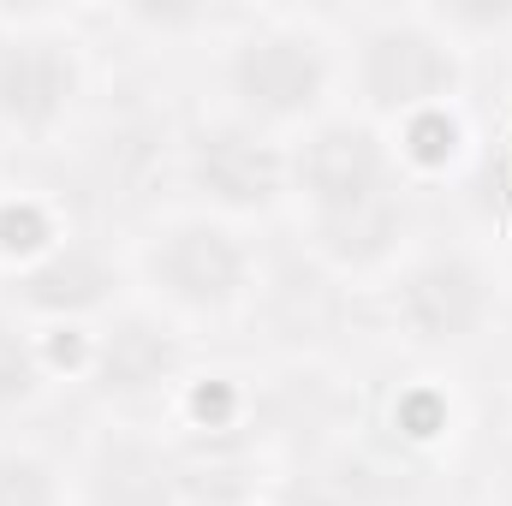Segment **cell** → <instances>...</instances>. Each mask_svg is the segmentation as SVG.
<instances>
[{"mask_svg": "<svg viewBox=\"0 0 512 506\" xmlns=\"http://www.w3.org/2000/svg\"><path fill=\"white\" fill-rule=\"evenodd\" d=\"M286 191L310 209V245L340 268H376L399 251L405 185L370 120L322 114L286 155Z\"/></svg>", "mask_w": 512, "mask_h": 506, "instance_id": "obj_1", "label": "cell"}, {"mask_svg": "<svg viewBox=\"0 0 512 506\" xmlns=\"http://www.w3.org/2000/svg\"><path fill=\"white\" fill-rule=\"evenodd\" d=\"M221 102L239 126H316L328 84H334V42L292 18V12H262L239 36L221 42Z\"/></svg>", "mask_w": 512, "mask_h": 506, "instance_id": "obj_2", "label": "cell"}, {"mask_svg": "<svg viewBox=\"0 0 512 506\" xmlns=\"http://www.w3.org/2000/svg\"><path fill=\"white\" fill-rule=\"evenodd\" d=\"M358 96L370 114H417L459 90V42L429 12H376L358 24Z\"/></svg>", "mask_w": 512, "mask_h": 506, "instance_id": "obj_3", "label": "cell"}, {"mask_svg": "<svg viewBox=\"0 0 512 506\" xmlns=\"http://www.w3.org/2000/svg\"><path fill=\"white\" fill-rule=\"evenodd\" d=\"M84 96L78 36L48 18L0 12V126L12 137H54Z\"/></svg>", "mask_w": 512, "mask_h": 506, "instance_id": "obj_4", "label": "cell"}, {"mask_svg": "<svg viewBox=\"0 0 512 506\" xmlns=\"http://www.w3.org/2000/svg\"><path fill=\"white\" fill-rule=\"evenodd\" d=\"M137 268H143L149 292L185 316H227L251 292V256L209 215H179V221L155 227Z\"/></svg>", "mask_w": 512, "mask_h": 506, "instance_id": "obj_5", "label": "cell"}, {"mask_svg": "<svg viewBox=\"0 0 512 506\" xmlns=\"http://www.w3.org/2000/svg\"><path fill=\"white\" fill-rule=\"evenodd\" d=\"M387 310H393V322H399V334L411 346H429V352L465 346V340H477V328L495 310V280H489V268L477 256L435 251V256H417L393 280Z\"/></svg>", "mask_w": 512, "mask_h": 506, "instance_id": "obj_6", "label": "cell"}, {"mask_svg": "<svg viewBox=\"0 0 512 506\" xmlns=\"http://www.w3.org/2000/svg\"><path fill=\"white\" fill-rule=\"evenodd\" d=\"M185 179L215 209H268L286 191V155L268 149L251 126L221 120L185 143Z\"/></svg>", "mask_w": 512, "mask_h": 506, "instance_id": "obj_7", "label": "cell"}, {"mask_svg": "<svg viewBox=\"0 0 512 506\" xmlns=\"http://www.w3.org/2000/svg\"><path fill=\"white\" fill-rule=\"evenodd\" d=\"M84 489H90L96 506H173L179 477H173V465L149 441L108 435L90 453V465H84Z\"/></svg>", "mask_w": 512, "mask_h": 506, "instance_id": "obj_8", "label": "cell"}, {"mask_svg": "<svg viewBox=\"0 0 512 506\" xmlns=\"http://www.w3.org/2000/svg\"><path fill=\"white\" fill-rule=\"evenodd\" d=\"M173 370H179V340L149 316L114 322V334L96 352V387L114 393V399H137L149 387H167Z\"/></svg>", "mask_w": 512, "mask_h": 506, "instance_id": "obj_9", "label": "cell"}, {"mask_svg": "<svg viewBox=\"0 0 512 506\" xmlns=\"http://www.w3.org/2000/svg\"><path fill=\"white\" fill-rule=\"evenodd\" d=\"M108 286H114V268L96 251L72 245V251L48 256L42 268H30V274L18 280V298H24L30 310H90V304L108 298Z\"/></svg>", "mask_w": 512, "mask_h": 506, "instance_id": "obj_10", "label": "cell"}, {"mask_svg": "<svg viewBox=\"0 0 512 506\" xmlns=\"http://www.w3.org/2000/svg\"><path fill=\"white\" fill-rule=\"evenodd\" d=\"M0 506H60V483L36 453L0 447Z\"/></svg>", "mask_w": 512, "mask_h": 506, "instance_id": "obj_11", "label": "cell"}, {"mask_svg": "<svg viewBox=\"0 0 512 506\" xmlns=\"http://www.w3.org/2000/svg\"><path fill=\"white\" fill-rule=\"evenodd\" d=\"M36 387H42V364H36L30 340L0 316V411H6V405L36 399Z\"/></svg>", "mask_w": 512, "mask_h": 506, "instance_id": "obj_12", "label": "cell"}]
</instances>
